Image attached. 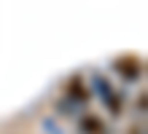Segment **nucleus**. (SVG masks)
<instances>
[{"label": "nucleus", "mask_w": 148, "mask_h": 134, "mask_svg": "<svg viewBox=\"0 0 148 134\" xmlns=\"http://www.w3.org/2000/svg\"><path fill=\"white\" fill-rule=\"evenodd\" d=\"M113 70L121 75V78H127V80H137L143 73V65H140V59L137 56H121L113 62Z\"/></svg>", "instance_id": "1"}, {"label": "nucleus", "mask_w": 148, "mask_h": 134, "mask_svg": "<svg viewBox=\"0 0 148 134\" xmlns=\"http://www.w3.org/2000/svg\"><path fill=\"white\" fill-rule=\"evenodd\" d=\"M100 91L105 94V105H108V110H110L113 115H121V107H124V105H121V97H119V94H113L110 88H108V83H102V80H100Z\"/></svg>", "instance_id": "2"}, {"label": "nucleus", "mask_w": 148, "mask_h": 134, "mask_svg": "<svg viewBox=\"0 0 148 134\" xmlns=\"http://www.w3.org/2000/svg\"><path fill=\"white\" fill-rule=\"evenodd\" d=\"M81 131L84 134H105V126L97 115H84L81 118Z\"/></svg>", "instance_id": "3"}, {"label": "nucleus", "mask_w": 148, "mask_h": 134, "mask_svg": "<svg viewBox=\"0 0 148 134\" xmlns=\"http://www.w3.org/2000/svg\"><path fill=\"white\" fill-rule=\"evenodd\" d=\"M67 94H70V97H75L78 102H89V91L84 88V80L78 78V75L70 80V83H67Z\"/></svg>", "instance_id": "4"}]
</instances>
